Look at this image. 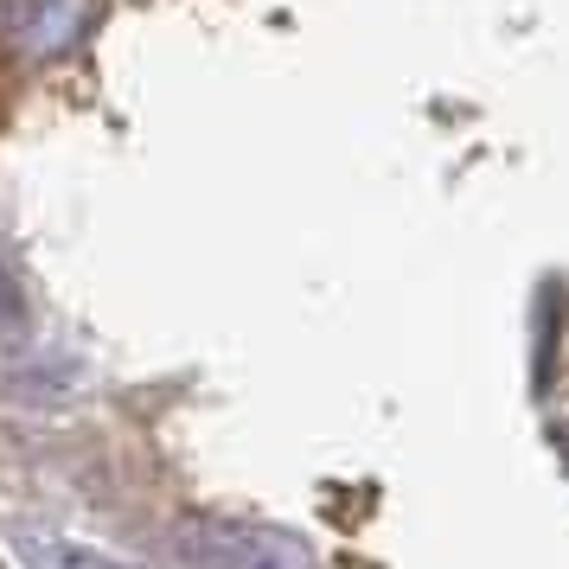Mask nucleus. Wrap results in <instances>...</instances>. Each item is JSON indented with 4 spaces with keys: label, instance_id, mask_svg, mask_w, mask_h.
<instances>
[{
    "label": "nucleus",
    "instance_id": "f257e3e1",
    "mask_svg": "<svg viewBox=\"0 0 569 569\" xmlns=\"http://www.w3.org/2000/svg\"><path fill=\"white\" fill-rule=\"evenodd\" d=\"M192 557L206 569H308V550L301 543L276 538V531H206V538H192Z\"/></svg>",
    "mask_w": 569,
    "mask_h": 569
}]
</instances>
